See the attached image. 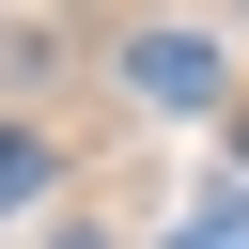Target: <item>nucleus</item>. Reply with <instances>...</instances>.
Wrapping results in <instances>:
<instances>
[{
    "mask_svg": "<svg viewBox=\"0 0 249 249\" xmlns=\"http://www.w3.org/2000/svg\"><path fill=\"white\" fill-rule=\"evenodd\" d=\"M171 249H249V202H202V218H187Z\"/></svg>",
    "mask_w": 249,
    "mask_h": 249,
    "instance_id": "obj_3",
    "label": "nucleus"
},
{
    "mask_svg": "<svg viewBox=\"0 0 249 249\" xmlns=\"http://www.w3.org/2000/svg\"><path fill=\"white\" fill-rule=\"evenodd\" d=\"M16 202H47V140H31V124H0V218H16Z\"/></svg>",
    "mask_w": 249,
    "mask_h": 249,
    "instance_id": "obj_2",
    "label": "nucleus"
},
{
    "mask_svg": "<svg viewBox=\"0 0 249 249\" xmlns=\"http://www.w3.org/2000/svg\"><path fill=\"white\" fill-rule=\"evenodd\" d=\"M124 78H140L156 109H218V93H233V62H218L202 31H124Z\"/></svg>",
    "mask_w": 249,
    "mask_h": 249,
    "instance_id": "obj_1",
    "label": "nucleus"
}]
</instances>
